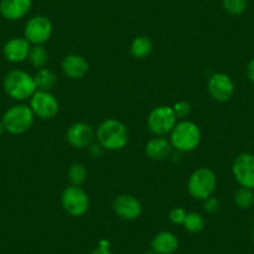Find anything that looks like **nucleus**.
Listing matches in <instances>:
<instances>
[{
	"label": "nucleus",
	"mask_w": 254,
	"mask_h": 254,
	"mask_svg": "<svg viewBox=\"0 0 254 254\" xmlns=\"http://www.w3.org/2000/svg\"><path fill=\"white\" fill-rule=\"evenodd\" d=\"M97 141L100 146L110 151L124 148L128 142V132L121 121L109 119L102 122L97 128Z\"/></svg>",
	"instance_id": "nucleus-1"
},
{
	"label": "nucleus",
	"mask_w": 254,
	"mask_h": 254,
	"mask_svg": "<svg viewBox=\"0 0 254 254\" xmlns=\"http://www.w3.org/2000/svg\"><path fill=\"white\" fill-rule=\"evenodd\" d=\"M4 90L14 100L24 101L36 91L34 77L23 70H11L4 77Z\"/></svg>",
	"instance_id": "nucleus-2"
},
{
	"label": "nucleus",
	"mask_w": 254,
	"mask_h": 254,
	"mask_svg": "<svg viewBox=\"0 0 254 254\" xmlns=\"http://www.w3.org/2000/svg\"><path fill=\"white\" fill-rule=\"evenodd\" d=\"M199 142H201V131L193 122H178L171 131V143L178 151L183 152L192 151L198 147Z\"/></svg>",
	"instance_id": "nucleus-3"
},
{
	"label": "nucleus",
	"mask_w": 254,
	"mask_h": 254,
	"mask_svg": "<svg viewBox=\"0 0 254 254\" xmlns=\"http://www.w3.org/2000/svg\"><path fill=\"white\" fill-rule=\"evenodd\" d=\"M34 122V112L25 105H15L4 114L1 124L8 132L20 135L26 132Z\"/></svg>",
	"instance_id": "nucleus-4"
},
{
	"label": "nucleus",
	"mask_w": 254,
	"mask_h": 254,
	"mask_svg": "<svg viewBox=\"0 0 254 254\" xmlns=\"http://www.w3.org/2000/svg\"><path fill=\"white\" fill-rule=\"evenodd\" d=\"M216 175L209 168H198L188 180V192L196 199H207L216 190Z\"/></svg>",
	"instance_id": "nucleus-5"
},
{
	"label": "nucleus",
	"mask_w": 254,
	"mask_h": 254,
	"mask_svg": "<svg viewBox=\"0 0 254 254\" xmlns=\"http://www.w3.org/2000/svg\"><path fill=\"white\" fill-rule=\"evenodd\" d=\"M61 203L64 209L74 217L85 214L89 209L90 201L86 192L80 186H70L64 190L61 194Z\"/></svg>",
	"instance_id": "nucleus-6"
},
{
	"label": "nucleus",
	"mask_w": 254,
	"mask_h": 254,
	"mask_svg": "<svg viewBox=\"0 0 254 254\" xmlns=\"http://www.w3.org/2000/svg\"><path fill=\"white\" fill-rule=\"evenodd\" d=\"M176 120H177V116L173 112L172 107L160 106L151 111L147 124L150 130L155 135L163 136L173 130V127L176 126Z\"/></svg>",
	"instance_id": "nucleus-7"
},
{
	"label": "nucleus",
	"mask_w": 254,
	"mask_h": 254,
	"mask_svg": "<svg viewBox=\"0 0 254 254\" xmlns=\"http://www.w3.org/2000/svg\"><path fill=\"white\" fill-rule=\"evenodd\" d=\"M53 24L46 16L35 15L28 20L24 28V38L34 45H41L50 39Z\"/></svg>",
	"instance_id": "nucleus-8"
},
{
	"label": "nucleus",
	"mask_w": 254,
	"mask_h": 254,
	"mask_svg": "<svg viewBox=\"0 0 254 254\" xmlns=\"http://www.w3.org/2000/svg\"><path fill=\"white\" fill-rule=\"evenodd\" d=\"M30 109L34 115L43 120L53 119L59 111V102L53 94L49 91L36 90L35 94L31 96Z\"/></svg>",
	"instance_id": "nucleus-9"
},
{
	"label": "nucleus",
	"mask_w": 254,
	"mask_h": 254,
	"mask_svg": "<svg viewBox=\"0 0 254 254\" xmlns=\"http://www.w3.org/2000/svg\"><path fill=\"white\" fill-rule=\"evenodd\" d=\"M233 176L241 187L254 190V155L242 153L232 166Z\"/></svg>",
	"instance_id": "nucleus-10"
},
{
	"label": "nucleus",
	"mask_w": 254,
	"mask_h": 254,
	"mask_svg": "<svg viewBox=\"0 0 254 254\" xmlns=\"http://www.w3.org/2000/svg\"><path fill=\"white\" fill-rule=\"evenodd\" d=\"M209 95L216 101L226 102L231 100L234 94V84L231 77L223 72H218L209 77L208 85H207Z\"/></svg>",
	"instance_id": "nucleus-11"
},
{
	"label": "nucleus",
	"mask_w": 254,
	"mask_h": 254,
	"mask_svg": "<svg viewBox=\"0 0 254 254\" xmlns=\"http://www.w3.org/2000/svg\"><path fill=\"white\" fill-rule=\"evenodd\" d=\"M114 211L119 217L127 221H133L138 218L142 212V206L141 202L136 197L131 194H121L114 201Z\"/></svg>",
	"instance_id": "nucleus-12"
},
{
	"label": "nucleus",
	"mask_w": 254,
	"mask_h": 254,
	"mask_svg": "<svg viewBox=\"0 0 254 254\" xmlns=\"http://www.w3.org/2000/svg\"><path fill=\"white\" fill-rule=\"evenodd\" d=\"M94 130L85 122H76L69 127L66 132L67 142L75 148H85L94 141Z\"/></svg>",
	"instance_id": "nucleus-13"
},
{
	"label": "nucleus",
	"mask_w": 254,
	"mask_h": 254,
	"mask_svg": "<svg viewBox=\"0 0 254 254\" xmlns=\"http://www.w3.org/2000/svg\"><path fill=\"white\" fill-rule=\"evenodd\" d=\"M30 49V43L25 38H13L4 45L3 55L10 63L18 64L28 59Z\"/></svg>",
	"instance_id": "nucleus-14"
},
{
	"label": "nucleus",
	"mask_w": 254,
	"mask_h": 254,
	"mask_svg": "<svg viewBox=\"0 0 254 254\" xmlns=\"http://www.w3.org/2000/svg\"><path fill=\"white\" fill-rule=\"evenodd\" d=\"M31 9V0H0V15L6 20H19Z\"/></svg>",
	"instance_id": "nucleus-15"
},
{
	"label": "nucleus",
	"mask_w": 254,
	"mask_h": 254,
	"mask_svg": "<svg viewBox=\"0 0 254 254\" xmlns=\"http://www.w3.org/2000/svg\"><path fill=\"white\" fill-rule=\"evenodd\" d=\"M61 67H63L64 74L74 80L82 79L87 74V71H89V64H87V61L82 56L75 55V54L65 56L63 64H61Z\"/></svg>",
	"instance_id": "nucleus-16"
},
{
	"label": "nucleus",
	"mask_w": 254,
	"mask_h": 254,
	"mask_svg": "<svg viewBox=\"0 0 254 254\" xmlns=\"http://www.w3.org/2000/svg\"><path fill=\"white\" fill-rule=\"evenodd\" d=\"M151 248L156 254H173L178 249V239L171 232H160L153 237Z\"/></svg>",
	"instance_id": "nucleus-17"
},
{
	"label": "nucleus",
	"mask_w": 254,
	"mask_h": 254,
	"mask_svg": "<svg viewBox=\"0 0 254 254\" xmlns=\"http://www.w3.org/2000/svg\"><path fill=\"white\" fill-rule=\"evenodd\" d=\"M145 152L148 158L153 161H162L168 157L171 152V143L166 138L156 137L147 142Z\"/></svg>",
	"instance_id": "nucleus-18"
},
{
	"label": "nucleus",
	"mask_w": 254,
	"mask_h": 254,
	"mask_svg": "<svg viewBox=\"0 0 254 254\" xmlns=\"http://www.w3.org/2000/svg\"><path fill=\"white\" fill-rule=\"evenodd\" d=\"M34 82H35L36 90H40V91H49V90H51L55 86L56 75L54 74L51 70L43 67V69H40L35 74V76H34Z\"/></svg>",
	"instance_id": "nucleus-19"
},
{
	"label": "nucleus",
	"mask_w": 254,
	"mask_h": 254,
	"mask_svg": "<svg viewBox=\"0 0 254 254\" xmlns=\"http://www.w3.org/2000/svg\"><path fill=\"white\" fill-rule=\"evenodd\" d=\"M152 51V43L147 36H137L131 44V54L136 59H145Z\"/></svg>",
	"instance_id": "nucleus-20"
},
{
	"label": "nucleus",
	"mask_w": 254,
	"mask_h": 254,
	"mask_svg": "<svg viewBox=\"0 0 254 254\" xmlns=\"http://www.w3.org/2000/svg\"><path fill=\"white\" fill-rule=\"evenodd\" d=\"M234 203L242 209L251 208L254 204V192L251 188L241 187L234 194Z\"/></svg>",
	"instance_id": "nucleus-21"
},
{
	"label": "nucleus",
	"mask_w": 254,
	"mask_h": 254,
	"mask_svg": "<svg viewBox=\"0 0 254 254\" xmlns=\"http://www.w3.org/2000/svg\"><path fill=\"white\" fill-rule=\"evenodd\" d=\"M182 224L186 231H188L190 233H198L204 228V219L199 213L190 212V213L186 214Z\"/></svg>",
	"instance_id": "nucleus-22"
},
{
	"label": "nucleus",
	"mask_w": 254,
	"mask_h": 254,
	"mask_svg": "<svg viewBox=\"0 0 254 254\" xmlns=\"http://www.w3.org/2000/svg\"><path fill=\"white\" fill-rule=\"evenodd\" d=\"M28 59L34 67L43 69L46 64H48V60H49L48 51H46L43 46L35 45L30 49V53H29Z\"/></svg>",
	"instance_id": "nucleus-23"
},
{
	"label": "nucleus",
	"mask_w": 254,
	"mask_h": 254,
	"mask_svg": "<svg viewBox=\"0 0 254 254\" xmlns=\"http://www.w3.org/2000/svg\"><path fill=\"white\" fill-rule=\"evenodd\" d=\"M67 177H69V181L72 186H80L86 181L87 172L84 166L75 163L67 171Z\"/></svg>",
	"instance_id": "nucleus-24"
},
{
	"label": "nucleus",
	"mask_w": 254,
	"mask_h": 254,
	"mask_svg": "<svg viewBox=\"0 0 254 254\" xmlns=\"http://www.w3.org/2000/svg\"><path fill=\"white\" fill-rule=\"evenodd\" d=\"M223 8L229 15H241L248 6V0H222Z\"/></svg>",
	"instance_id": "nucleus-25"
},
{
	"label": "nucleus",
	"mask_w": 254,
	"mask_h": 254,
	"mask_svg": "<svg viewBox=\"0 0 254 254\" xmlns=\"http://www.w3.org/2000/svg\"><path fill=\"white\" fill-rule=\"evenodd\" d=\"M173 112L177 117H186L190 112V106L186 101H178L173 105Z\"/></svg>",
	"instance_id": "nucleus-26"
},
{
	"label": "nucleus",
	"mask_w": 254,
	"mask_h": 254,
	"mask_svg": "<svg viewBox=\"0 0 254 254\" xmlns=\"http://www.w3.org/2000/svg\"><path fill=\"white\" fill-rule=\"evenodd\" d=\"M186 211L181 207H175L172 211L170 212V219L171 222H173L175 224H182L183 221H185L186 217Z\"/></svg>",
	"instance_id": "nucleus-27"
},
{
	"label": "nucleus",
	"mask_w": 254,
	"mask_h": 254,
	"mask_svg": "<svg viewBox=\"0 0 254 254\" xmlns=\"http://www.w3.org/2000/svg\"><path fill=\"white\" fill-rule=\"evenodd\" d=\"M206 211L208 212V213H214V212H217L219 209V202L217 201L216 198H213V197H209V198L206 199Z\"/></svg>",
	"instance_id": "nucleus-28"
},
{
	"label": "nucleus",
	"mask_w": 254,
	"mask_h": 254,
	"mask_svg": "<svg viewBox=\"0 0 254 254\" xmlns=\"http://www.w3.org/2000/svg\"><path fill=\"white\" fill-rule=\"evenodd\" d=\"M91 254H112L109 249V243L106 241H102L97 248L91 252Z\"/></svg>",
	"instance_id": "nucleus-29"
},
{
	"label": "nucleus",
	"mask_w": 254,
	"mask_h": 254,
	"mask_svg": "<svg viewBox=\"0 0 254 254\" xmlns=\"http://www.w3.org/2000/svg\"><path fill=\"white\" fill-rule=\"evenodd\" d=\"M247 76L251 81L254 82V58L249 61L248 66H247Z\"/></svg>",
	"instance_id": "nucleus-30"
},
{
	"label": "nucleus",
	"mask_w": 254,
	"mask_h": 254,
	"mask_svg": "<svg viewBox=\"0 0 254 254\" xmlns=\"http://www.w3.org/2000/svg\"><path fill=\"white\" fill-rule=\"evenodd\" d=\"M4 130H5V128H4L3 124H1V122H0V137H1V135H3Z\"/></svg>",
	"instance_id": "nucleus-31"
},
{
	"label": "nucleus",
	"mask_w": 254,
	"mask_h": 254,
	"mask_svg": "<svg viewBox=\"0 0 254 254\" xmlns=\"http://www.w3.org/2000/svg\"><path fill=\"white\" fill-rule=\"evenodd\" d=\"M143 254H156V253L153 251H150V252H146V253H143Z\"/></svg>",
	"instance_id": "nucleus-32"
}]
</instances>
